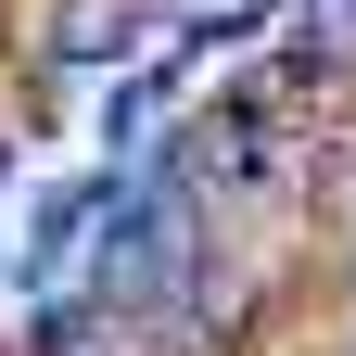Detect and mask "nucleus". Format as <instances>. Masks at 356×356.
<instances>
[{"label": "nucleus", "instance_id": "obj_4", "mask_svg": "<svg viewBox=\"0 0 356 356\" xmlns=\"http://www.w3.org/2000/svg\"><path fill=\"white\" fill-rule=\"evenodd\" d=\"M102 204H115V178H64V191H51V216H38V242H26V280H38V293L76 280V229H89Z\"/></svg>", "mask_w": 356, "mask_h": 356}, {"label": "nucleus", "instance_id": "obj_1", "mask_svg": "<svg viewBox=\"0 0 356 356\" xmlns=\"http://www.w3.org/2000/svg\"><path fill=\"white\" fill-rule=\"evenodd\" d=\"M102 216H115V242L89 267V293H102L115 318H165V305L191 293V267H204V204L153 165V191H115Z\"/></svg>", "mask_w": 356, "mask_h": 356}, {"label": "nucleus", "instance_id": "obj_2", "mask_svg": "<svg viewBox=\"0 0 356 356\" xmlns=\"http://www.w3.org/2000/svg\"><path fill=\"white\" fill-rule=\"evenodd\" d=\"M165 178H178L204 216H216V204H242V191H267V115H254V102L191 115V127H178V153H165Z\"/></svg>", "mask_w": 356, "mask_h": 356}, {"label": "nucleus", "instance_id": "obj_3", "mask_svg": "<svg viewBox=\"0 0 356 356\" xmlns=\"http://www.w3.org/2000/svg\"><path fill=\"white\" fill-rule=\"evenodd\" d=\"M140 0H51V64L64 76H89V64H127V51H140Z\"/></svg>", "mask_w": 356, "mask_h": 356}]
</instances>
